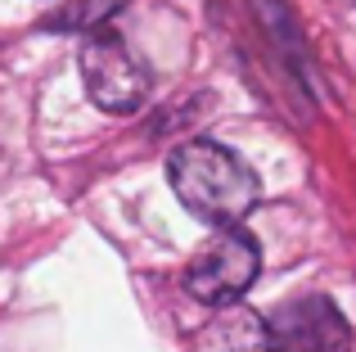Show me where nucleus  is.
Wrapping results in <instances>:
<instances>
[{"mask_svg": "<svg viewBox=\"0 0 356 352\" xmlns=\"http://www.w3.org/2000/svg\"><path fill=\"white\" fill-rule=\"evenodd\" d=\"M81 81H86V95L95 99L104 113H136L149 99V72L136 54L127 50L118 32H90L81 45Z\"/></svg>", "mask_w": 356, "mask_h": 352, "instance_id": "nucleus-3", "label": "nucleus"}, {"mask_svg": "<svg viewBox=\"0 0 356 352\" xmlns=\"http://www.w3.org/2000/svg\"><path fill=\"white\" fill-rule=\"evenodd\" d=\"M122 5H127V0H72L59 14H50V27L54 32H99L104 18L118 14Z\"/></svg>", "mask_w": 356, "mask_h": 352, "instance_id": "nucleus-5", "label": "nucleus"}, {"mask_svg": "<svg viewBox=\"0 0 356 352\" xmlns=\"http://www.w3.org/2000/svg\"><path fill=\"white\" fill-rule=\"evenodd\" d=\"M257 271H261L257 239L243 235L239 226H230L194 253L190 271H185V289L199 303H208V307H230V303H239L248 294Z\"/></svg>", "mask_w": 356, "mask_h": 352, "instance_id": "nucleus-2", "label": "nucleus"}, {"mask_svg": "<svg viewBox=\"0 0 356 352\" xmlns=\"http://www.w3.org/2000/svg\"><path fill=\"white\" fill-rule=\"evenodd\" d=\"M266 321V352H352V326L343 307L325 294L280 303Z\"/></svg>", "mask_w": 356, "mask_h": 352, "instance_id": "nucleus-4", "label": "nucleus"}, {"mask_svg": "<svg viewBox=\"0 0 356 352\" xmlns=\"http://www.w3.org/2000/svg\"><path fill=\"white\" fill-rule=\"evenodd\" d=\"M167 176H172V190L194 217L212 221V226L230 230L257 208V176L239 159L235 150L217 141H185L172 150L167 159Z\"/></svg>", "mask_w": 356, "mask_h": 352, "instance_id": "nucleus-1", "label": "nucleus"}]
</instances>
